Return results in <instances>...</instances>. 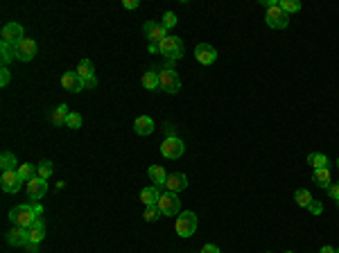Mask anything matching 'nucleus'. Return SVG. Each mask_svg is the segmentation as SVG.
<instances>
[{"label": "nucleus", "instance_id": "obj_31", "mask_svg": "<svg viewBox=\"0 0 339 253\" xmlns=\"http://www.w3.org/2000/svg\"><path fill=\"white\" fill-rule=\"evenodd\" d=\"M278 3H280V7H283L285 14H294V12L301 9V3H298V0H278Z\"/></svg>", "mask_w": 339, "mask_h": 253}, {"label": "nucleus", "instance_id": "obj_15", "mask_svg": "<svg viewBox=\"0 0 339 253\" xmlns=\"http://www.w3.org/2000/svg\"><path fill=\"white\" fill-rule=\"evenodd\" d=\"M165 188H167V192L179 194L181 190H185V188H188V176H185V174H181V172H174V174H170V176H167Z\"/></svg>", "mask_w": 339, "mask_h": 253}, {"label": "nucleus", "instance_id": "obj_37", "mask_svg": "<svg viewBox=\"0 0 339 253\" xmlns=\"http://www.w3.org/2000/svg\"><path fill=\"white\" fill-rule=\"evenodd\" d=\"M328 194H330V199H334V203L339 206V185H330V188H328Z\"/></svg>", "mask_w": 339, "mask_h": 253}, {"label": "nucleus", "instance_id": "obj_12", "mask_svg": "<svg viewBox=\"0 0 339 253\" xmlns=\"http://www.w3.org/2000/svg\"><path fill=\"white\" fill-rule=\"evenodd\" d=\"M61 86L70 93H79V90H84V79L77 75V70H68L61 75Z\"/></svg>", "mask_w": 339, "mask_h": 253}, {"label": "nucleus", "instance_id": "obj_8", "mask_svg": "<svg viewBox=\"0 0 339 253\" xmlns=\"http://www.w3.org/2000/svg\"><path fill=\"white\" fill-rule=\"evenodd\" d=\"M14 50H16V59H18V61H32V59L36 57V43L32 39L18 41V43L14 45Z\"/></svg>", "mask_w": 339, "mask_h": 253}, {"label": "nucleus", "instance_id": "obj_14", "mask_svg": "<svg viewBox=\"0 0 339 253\" xmlns=\"http://www.w3.org/2000/svg\"><path fill=\"white\" fill-rule=\"evenodd\" d=\"M48 192V181L45 179H32L30 183H27V194H30L32 201H39V199H43V194Z\"/></svg>", "mask_w": 339, "mask_h": 253}, {"label": "nucleus", "instance_id": "obj_24", "mask_svg": "<svg viewBox=\"0 0 339 253\" xmlns=\"http://www.w3.org/2000/svg\"><path fill=\"white\" fill-rule=\"evenodd\" d=\"M147 174H149V179L154 181V185H165L167 174H165V170H163L161 165H152V167L147 170Z\"/></svg>", "mask_w": 339, "mask_h": 253}, {"label": "nucleus", "instance_id": "obj_44", "mask_svg": "<svg viewBox=\"0 0 339 253\" xmlns=\"http://www.w3.org/2000/svg\"><path fill=\"white\" fill-rule=\"evenodd\" d=\"M337 170H339V161H337Z\"/></svg>", "mask_w": 339, "mask_h": 253}, {"label": "nucleus", "instance_id": "obj_47", "mask_svg": "<svg viewBox=\"0 0 339 253\" xmlns=\"http://www.w3.org/2000/svg\"><path fill=\"white\" fill-rule=\"evenodd\" d=\"M337 185H339V183H337Z\"/></svg>", "mask_w": 339, "mask_h": 253}, {"label": "nucleus", "instance_id": "obj_28", "mask_svg": "<svg viewBox=\"0 0 339 253\" xmlns=\"http://www.w3.org/2000/svg\"><path fill=\"white\" fill-rule=\"evenodd\" d=\"M294 201H296L301 208H307L312 203V194L307 192L305 188H301V190H296V192H294Z\"/></svg>", "mask_w": 339, "mask_h": 253}, {"label": "nucleus", "instance_id": "obj_5", "mask_svg": "<svg viewBox=\"0 0 339 253\" xmlns=\"http://www.w3.org/2000/svg\"><path fill=\"white\" fill-rule=\"evenodd\" d=\"M194 230H197V215L190 210L179 212V217H176V235L190 237V235H194Z\"/></svg>", "mask_w": 339, "mask_h": 253}, {"label": "nucleus", "instance_id": "obj_19", "mask_svg": "<svg viewBox=\"0 0 339 253\" xmlns=\"http://www.w3.org/2000/svg\"><path fill=\"white\" fill-rule=\"evenodd\" d=\"M27 237H30V242H34V244H39L41 239L45 237V224L41 219H36L34 224L27 228Z\"/></svg>", "mask_w": 339, "mask_h": 253}, {"label": "nucleus", "instance_id": "obj_30", "mask_svg": "<svg viewBox=\"0 0 339 253\" xmlns=\"http://www.w3.org/2000/svg\"><path fill=\"white\" fill-rule=\"evenodd\" d=\"M36 172H39V179L48 181L50 176H52V163H50V161H41L39 165H36Z\"/></svg>", "mask_w": 339, "mask_h": 253}, {"label": "nucleus", "instance_id": "obj_40", "mask_svg": "<svg viewBox=\"0 0 339 253\" xmlns=\"http://www.w3.org/2000/svg\"><path fill=\"white\" fill-rule=\"evenodd\" d=\"M97 86V79L95 77H90V79H84V88H95Z\"/></svg>", "mask_w": 339, "mask_h": 253}, {"label": "nucleus", "instance_id": "obj_27", "mask_svg": "<svg viewBox=\"0 0 339 253\" xmlns=\"http://www.w3.org/2000/svg\"><path fill=\"white\" fill-rule=\"evenodd\" d=\"M140 81H143V86H145L147 90H156V88H158V72H156V70L145 72Z\"/></svg>", "mask_w": 339, "mask_h": 253}, {"label": "nucleus", "instance_id": "obj_13", "mask_svg": "<svg viewBox=\"0 0 339 253\" xmlns=\"http://www.w3.org/2000/svg\"><path fill=\"white\" fill-rule=\"evenodd\" d=\"M0 36H3L5 43H12V45H16L18 41L25 39V36H23V27L18 25V23H7V25L3 27V32H0Z\"/></svg>", "mask_w": 339, "mask_h": 253}, {"label": "nucleus", "instance_id": "obj_46", "mask_svg": "<svg viewBox=\"0 0 339 253\" xmlns=\"http://www.w3.org/2000/svg\"><path fill=\"white\" fill-rule=\"evenodd\" d=\"M337 253H339V248H337Z\"/></svg>", "mask_w": 339, "mask_h": 253}, {"label": "nucleus", "instance_id": "obj_17", "mask_svg": "<svg viewBox=\"0 0 339 253\" xmlns=\"http://www.w3.org/2000/svg\"><path fill=\"white\" fill-rule=\"evenodd\" d=\"M154 126L156 124H154V120L149 115H140V117H136L134 120V131L138 136H149L154 131Z\"/></svg>", "mask_w": 339, "mask_h": 253}, {"label": "nucleus", "instance_id": "obj_38", "mask_svg": "<svg viewBox=\"0 0 339 253\" xmlns=\"http://www.w3.org/2000/svg\"><path fill=\"white\" fill-rule=\"evenodd\" d=\"M201 253H219V246H215V244H203Z\"/></svg>", "mask_w": 339, "mask_h": 253}, {"label": "nucleus", "instance_id": "obj_16", "mask_svg": "<svg viewBox=\"0 0 339 253\" xmlns=\"http://www.w3.org/2000/svg\"><path fill=\"white\" fill-rule=\"evenodd\" d=\"M7 242L12 244V246H25V244L30 242V237H27V228H23V226H14V228L7 233Z\"/></svg>", "mask_w": 339, "mask_h": 253}, {"label": "nucleus", "instance_id": "obj_11", "mask_svg": "<svg viewBox=\"0 0 339 253\" xmlns=\"http://www.w3.org/2000/svg\"><path fill=\"white\" fill-rule=\"evenodd\" d=\"M21 185H23V179L18 176V172H3V176H0V188H3L5 192L16 194L18 190H21Z\"/></svg>", "mask_w": 339, "mask_h": 253}, {"label": "nucleus", "instance_id": "obj_18", "mask_svg": "<svg viewBox=\"0 0 339 253\" xmlns=\"http://www.w3.org/2000/svg\"><path fill=\"white\" fill-rule=\"evenodd\" d=\"M158 197H161V192H158L156 185L140 190V201H143V206H156V203H158Z\"/></svg>", "mask_w": 339, "mask_h": 253}, {"label": "nucleus", "instance_id": "obj_29", "mask_svg": "<svg viewBox=\"0 0 339 253\" xmlns=\"http://www.w3.org/2000/svg\"><path fill=\"white\" fill-rule=\"evenodd\" d=\"M0 59H3V63H9L14 57H16V50H14V45L12 43H5L3 41V45H0Z\"/></svg>", "mask_w": 339, "mask_h": 253}, {"label": "nucleus", "instance_id": "obj_33", "mask_svg": "<svg viewBox=\"0 0 339 253\" xmlns=\"http://www.w3.org/2000/svg\"><path fill=\"white\" fill-rule=\"evenodd\" d=\"M81 115L79 113H70V115H68V120H66V126H70V129H79L81 126Z\"/></svg>", "mask_w": 339, "mask_h": 253}, {"label": "nucleus", "instance_id": "obj_23", "mask_svg": "<svg viewBox=\"0 0 339 253\" xmlns=\"http://www.w3.org/2000/svg\"><path fill=\"white\" fill-rule=\"evenodd\" d=\"M307 163H310L314 170H323V167L330 165L328 156H325V154H321V152H312L310 156H307Z\"/></svg>", "mask_w": 339, "mask_h": 253}, {"label": "nucleus", "instance_id": "obj_3", "mask_svg": "<svg viewBox=\"0 0 339 253\" xmlns=\"http://www.w3.org/2000/svg\"><path fill=\"white\" fill-rule=\"evenodd\" d=\"M158 88L165 90V93L174 95L181 90V79H179V72L174 70V68H163V70H158Z\"/></svg>", "mask_w": 339, "mask_h": 253}, {"label": "nucleus", "instance_id": "obj_34", "mask_svg": "<svg viewBox=\"0 0 339 253\" xmlns=\"http://www.w3.org/2000/svg\"><path fill=\"white\" fill-rule=\"evenodd\" d=\"M176 21H179V18H176V14L174 12H165L163 14V27H174L176 25Z\"/></svg>", "mask_w": 339, "mask_h": 253}, {"label": "nucleus", "instance_id": "obj_39", "mask_svg": "<svg viewBox=\"0 0 339 253\" xmlns=\"http://www.w3.org/2000/svg\"><path fill=\"white\" fill-rule=\"evenodd\" d=\"M138 0H122V7H125V9H136V7H138Z\"/></svg>", "mask_w": 339, "mask_h": 253}, {"label": "nucleus", "instance_id": "obj_22", "mask_svg": "<svg viewBox=\"0 0 339 253\" xmlns=\"http://www.w3.org/2000/svg\"><path fill=\"white\" fill-rule=\"evenodd\" d=\"M77 75L81 77V79H90V77H95V66L90 59H81L79 66H77Z\"/></svg>", "mask_w": 339, "mask_h": 253}, {"label": "nucleus", "instance_id": "obj_32", "mask_svg": "<svg viewBox=\"0 0 339 253\" xmlns=\"http://www.w3.org/2000/svg\"><path fill=\"white\" fill-rule=\"evenodd\" d=\"M161 215H163V212L158 210V206H145V215H143V217H145L147 221H156Z\"/></svg>", "mask_w": 339, "mask_h": 253}, {"label": "nucleus", "instance_id": "obj_42", "mask_svg": "<svg viewBox=\"0 0 339 253\" xmlns=\"http://www.w3.org/2000/svg\"><path fill=\"white\" fill-rule=\"evenodd\" d=\"M319 253H337V248L330 246V244H325V246H321V251H319Z\"/></svg>", "mask_w": 339, "mask_h": 253}, {"label": "nucleus", "instance_id": "obj_43", "mask_svg": "<svg viewBox=\"0 0 339 253\" xmlns=\"http://www.w3.org/2000/svg\"><path fill=\"white\" fill-rule=\"evenodd\" d=\"M165 131H167V138H172V136H174V129H172V124H165Z\"/></svg>", "mask_w": 339, "mask_h": 253}, {"label": "nucleus", "instance_id": "obj_1", "mask_svg": "<svg viewBox=\"0 0 339 253\" xmlns=\"http://www.w3.org/2000/svg\"><path fill=\"white\" fill-rule=\"evenodd\" d=\"M41 215L39 206H30V203H21V206H14L9 210V219L14 221V226H23V228H30Z\"/></svg>", "mask_w": 339, "mask_h": 253}, {"label": "nucleus", "instance_id": "obj_6", "mask_svg": "<svg viewBox=\"0 0 339 253\" xmlns=\"http://www.w3.org/2000/svg\"><path fill=\"white\" fill-rule=\"evenodd\" d=\"M158 210L163 212L165 217H174V215H179L181 212V199L176 197L174 192H165V194H161L158 197Z\"/></svg>", "mask_w": 339, "mask_h": 253}, {"label": "nucleus", "instance_id": "obj_20", "mask_svg": "<svg viewBox=\"0 0 339 253\" xmlns=\"http://www.w3.org/2000/svg\"><path fill=\"white\" fill-rule=\"evenodd\" d=\"M312 181H314V185H319V188H325L328 190L330 185V167H323V170H314V174H312Z\"/></svg>", "mask_w": 339, "mask_h": 253}, {"label": "nucleus", "instance_id": "obj_41", "mask_svg": "<svg viewBox=\"0 0 339 253\" xmlns=\"http://www.w3.org/2000/svg\"><path fill=\"white\" fill-rule=\"evenodd\" d=\"M36 246H39V244L27 242V244H25V251H27V253H36Z\"/></svg>", "mask_w": 339, "mask_h": 253}, {"label": "nucleus", "instance_id": "obj_45", "mask_svg": "<svg viewBox=\"0 0 339 253\" xmlns=\"http://www.w3.org/2000/svg\"><path fill=\"white\" fill-rule=\"evenodd\" d=\"M285 253H292V251H285Z\"/></svg>", "mask_w": 339, "mask_h": 253}, {"label": "nucleus", "instance_id": "obj_25", "mask_svg": "<svg viewBox=\"0 0 339 253\" xmlns=\"http://www.w3.org/2000/svg\"><path fill=\"white\" fill-rule=\"evenodd\" d=\"M18 176H21L25 183H30L32 179H36L39 176V172H36V167L34 165H30V163H23V165H18Z\"/></svg>", "mask_w": 339, "mask_h": 253}, {"label": "nucleus", "instance_id": "obj_35", "mask_svg": "<svg viewBox=\"0 0 339 253\" xmlns=\"http://www.w3.org/2000/svg\"><path fill=\"white\" fill-rule=\"evenodd\" d=\"M307 210H310L312 215H321V212H323V203L316 201V199H312V203L307 206Z\"/></svg>", "mask_w": 339, "mask_h": 253}, {"label": "nucleus", "instance_id": "obj_21", "mask_svg": "<svg viewBox=\"0 0 339 253\" xmlns=\"http://www.w3.org/2000/svg\"><path fill=\"white\" fill-rule=\"evenodd\" d=\"M68 115H70V113H68V106H66V104H59V106L52 111L50 120H52V124L63 126V124H66V120H68Z\"/></svg>", "mask_w": 339, "mask_h": 253}, {"label": "nucleus", "instance_id": "obj_9", "mask_svg": "<svg viewBox=\"0 0 339 253\" xmlns=\"http://www.w3.org/2000/svg\"><path fill=\"white\" fill-rule=\"evenodd\" d=\"M143 34L147 36V39L152 41V43H156V45H158V43H161V41L167 36V30H165V27H163V23L147 21V23H145V25H143Z\"/></svg>", "mask_w": 339, "mask_h": 253}, {"label": "nucleus", "instance_id": "obj_4", "mask_svg": "<svg viewBox=\"0 0 339 253\" xmlns=\"http://www.w3.org/2000/svg\"><path fill=\"white\" fill-rule=\"evenodd\" d=\"M158 52L165 59H170V61L181 59L183 57V41H181L179 36H165V39L158 43Z\"/></svg>", "mask_w": 339, "mask_h": 253}, {"label": "nucleus", "instance_id": "obj_26", "mask_svg": "<svg viewBox=\"0 0 339 253\" xmlns=\"http://www.w3.org/2000/svg\"><path fill=\"white\" fill-rule=\"evenodd\" d=\"M0 167H3V172H16L18 170L16 156H14L12 152H3V156H0Z\"/></svg>", "mask_w": 339, "mask_h": 253}, {"label": "nucleus", "instance_id": "obj_7", "mask_svg": "<svg viewBox=\"0 0 339 253\" xmlns=\"http://www.w3.org/2000/svg\"><path fill=\"white\" fill-rule=\"evenodd\" d=\"M183 152H185V145H183V140L176 138V136H172V138H165V140H163V145H161V154H163L165 158H170V161H174V158L183 156Z\"/></svg>", "mask_w": 339, "mask_h": 253}, {"label": "nucleus", "instance_id": "obj_36", "mask_svg": "<svg viewBox=\"0 0 339 253\" xmlns=\"http://www.w3.org/2000/svg\"><path fill=\"white\" fill-rule=\"evenodd\" d=\"M9 79H12V75H9V70H7V66H3V70H0V86H7L9 84Z\"/></svg>", "mask_w": 339, "mask_h": 253}, {"label": "nucleus", "instance_id": "obj_10", "mask_svg": "<svg viewBox=\"0 0 339 253\" xmlns=\"http://www.w3.org/2000/svg\"><path fill=\"white\" fill-rule=\"evenodd\" d=\"M194 59H197L201 66H210L217 59V50L212 48L210 43H199L197 48H194Z\"/></svg>", "mask_w": 339, "mask_h": 253}, {"label": "nucleus", "instance_id": "obj_2", "mask_svg": "<svg viewBox=\"0 0 339 253\" xmlns=\"http://www.w3.org/2000/svg\"><path fill=\"white\" fill-rule=\"evenodd\" d=\"M265 23L271 27V30H285L289 25V16L283 12L278 0H271V5L267 7V16H265Z\"/></svg>", "mask_w": 339, "mask_h": 253}]
</instances>
